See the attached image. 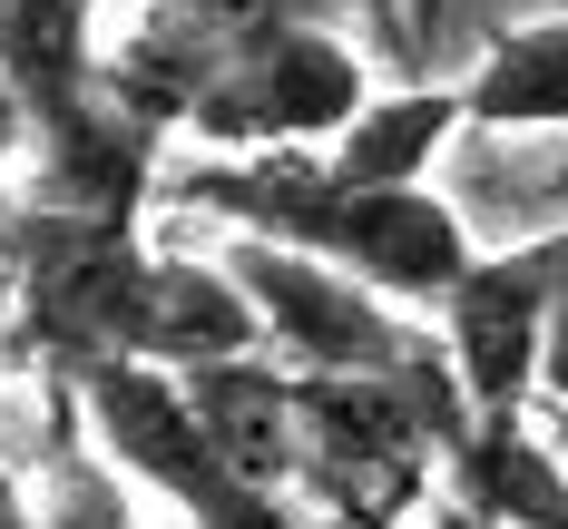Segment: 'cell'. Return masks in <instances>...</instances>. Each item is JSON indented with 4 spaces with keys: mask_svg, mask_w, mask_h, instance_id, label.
Instances as JSON below:
<instances>
[{
    "mask_svg": "<svg viewBox=\"0 0 568 529\" xmlns=\"http://www.w3.org/2000/svg\"><path fill=\"white\" fill-rule=\"evenodd\" d=\"M452 138H460V99L452 89H383V99H363V109L314 147V167L334 176V186H422Z\"/></svg>",
    "mask_w": 568,
    "mask_h": 529,
    "instance_id": "7c38bea8",
    "label": "cell"
},
{
    "mask_svg": "<svg viewBox=\"0 0 568 529\" xmlns=\"http://www.w3.org/2000/svg\"><path fill=\"white\" fill-rule=\"evenodd\" d=\"M0 285H10V344L30 353V373L50 393H69L89 363H128L148 245H138V226L0 196Z\"/></svg>",
    "mask_w": 568,
    "mask_h": 529,
    "instance_id": "3957f363",
    "label": "cell"
},
{
    "mask_svg": "<svg viewBox=\"0 0 568 529\" xmlns=\"http://www.w3.org/2000/svg\"><path fill=\"white\" fill-rule=\"evenodd\" d=\"M363 99H373V79H363V59L343 50L334 30H275L265 50L226 59L196 89L186 138L216 147V157H245V147H324Z\"/></svg>",
    "mask_w": 568,
    "mask_h": 529,
    "instance_id": "52a82bcc",
    "label": "cell"
},
{
    "mask_svg": "<svg viewBox=\"0 0 568 529\" xmlns=\"http://www.w3.org/2000/svg\"><path fill=\"white\" fill-rule=\"evenodd\" d=\"M568 285V226L500 245V255H470L460 285L432 304L442 314V363H452L470 421H510L539 393V334H549V304Z\"/></svg>",
    "mask_w": 568,
    "mask_h": 529,
    "instance_id": "8992f818",
    "label": "cell"
},
{
    "mask_svg": "<svg viewBox=\"0 0 568 529\" xmlns=\"http://www.w3.org/2000/svg\"><path fill=\"white\" fill-rule=\"evenodd\" d=\"M0 79L30 128L69 118L99 89V30L79 0H0Z\"/></svg>",
    "mask_w": 568,
    "mask_h": 529,
    "instance_id": "4fadbf2b",
    "label": "cell"
},
{
    "mask_svg": "<svg viewBox=\"0 0 568 529\" xmlns=\"http://www.w3.org/2000/svg\"><path fill=\"white\" fill-rule=\"evenodd\" d=\"M158 196H176V206H196L235 235L294 245V255L353 275L363 294H383L402 314H432L460 285V265L480 255L470 226L432 186H334L314 167V147H245V157L196 147V157L158 167Z\"/></svg>",
    "mask_w": 568,
    "mask_h": 529,
    "instance_id": "6da1fadb",
    "label": "cell"
},
{
    "mask_svg": "<svg viewBox=\"0 0 568 529\" xmlns=\"http://www.w3.org/2000/svg\"><path fill=\"white\" fill-rule=\"evenodd\" d=\"M452 99H460V128H568V10L500 30Z\"/></svg>",
    "mask_w": 568,
    "mask_h": 529,
    "instance_id": "5bb4252c",
    "label": "cell"
},
{
    "mask_svg": "<svg viewBox=\"0 0 568 529\" xmlns=\"http://www.w3.org/2000/svg\"><path fill=\"white\" fill-rule=\"evenodd\" d=\"M294 403V470L284 490L314 500V529H412L432 500V461L470 431L442 344H422L393 373H284Z\"/></svg>",
    "mask_w": 568,
    "mask_h": 529,
    "instance_id": "7a4b0ae2",
    "label": "cell"
},
{
    "mask_svg": "<svg viewBox=\"0 0 568 529\" xmlns=\"http://www.w3.org/2000/svg\"><path fill=\"white\" fill-rule=\"evenodd\" d=\"M79 10H89V20H99V10H109V0H79Z\"/></svg>",
    "mask_w": 568,
    "mask_h": 529,
    "instance_id": "d6986e66",
    "label": "cell"
},
{
    "mask_svg": "<svg viewBox=\"0 0 568 529\" xmlns=\"http://www.w3.org/2000/svg\"><path fill=\"white\" fill-rule=\"evenodd\" d=\"M216 265L235 275L245 314H255V353H275L284 373H393V363H412V353L432 344L402 304L363 294L353 275L314 265V255H294V245L226 235Z\"/></svg>",
    "mask_w": 568,
    "mask_h": 529,
    "instance_id": "5b68a950",
    "label": "cell"
},
{
    "mask_svg": "<svg viewBox=\"0 0 568 529\" xmlns=\"http://www.w3.org/2000/svg\"><path fill=\"white\" fill-rule=\"evenodd\" d=\"M432 470H442V510H460L480 529H568V470L529 431V411L470 421Z\"/></svg>",
    "mask_w": 568,
    "mask_h": 529,
    "instance_id": "30bf717a",
    "label": "cell"
},
{
    "mask_svg": "<svg viewBox=\"0 0 568 529\" xmlns=\"http://www.w3.org/2000/svg\"><path fill=\"white\" fill-rule=\"evenodd\" d=\"M432 529H480V520H460V510H442V520H432Z\"/></svg>",
    "mask_w": 568,
    "mask_h": 529,
    "instance_id": "ac0fdd59",
    "label": "cell"
},
{
    "mask_svg": "<svg viewBox=\"0 0 568 529\" xmlns=\"http://www.w3.org/2000/svg\"><path fill=\"white\" fill-rule=\"evenodd\" d=\"M158 167H168V138L138 128L128 109H109L99 89L69 118L30 128V206H59V216H99V226H138L148 196H158Z\"/></svg>",
    "mask_w": 568,
    "mask_h": 529,
    "instance_id": "ba28073f",
    "label": "cell"
},
{
    "mask_svg": "<svg viewBox=\"0 0 568 529\" xmlns=\"http://www.w3.org/2000/svg\"><path fill=\"white\" fill-rule=\"evenodd\" d=\"M69 403L89 411V421H79L89 451H99L118 480L176 500L186 529H314L304 510H284L275 490H245V480L206 451V431L176 403V373H158V363H89V373L69 383Z\"/></svg>",
    "mask_w": 568,
    "mask_h": 529,
    "instance_id": "277c9868",
    "label": "cell"
},
{
    "mask_svg": "<svg viewBox=\"0 0 568 529\" xmlns=\"http://www.w3.org/2000/svg\"><path fill=\"white\" fill-rule=\"evenodd\" d=\"M30 147V118H20V99H10V79H0V167Z\"/></svg>",
    "mask_w": 568,
    "mask_h": 529,
    "instance_id": "e0dca14e",
    "label": "cell"
},
{
    "mask_svg": "<svg viewBox=\"0 0 568 529\" xmlns=\"http://www.w3.org/2000/svg\"><path fill=\"white\" fill-rule=\"evenodd\" d=\"M30 529H138L128 510V490H118V470L79 441V431H59V461H50V500L30 510Z\"/></svg>",
    "mask_w": 568,
    "mask_h": 529,
    "instance_id": "9a60e30c",
    "label": "cell"
},
{
    "mask_svg": "<svg viewBox=\"0 0 568 529\" xmlns=\"http://www.w3.org/2000/svg\"><path fill=\"white\" fill-rule=\"evenodd\" d=\"M539 393L568 403V285H559V304H549V334H539Z\"/></svg>",
    "mask_w": 568,
    "mask_h": 529,
    "instance_id": "2e32d148",
    "label": "cell"
},
{
    "mask_svg": "<svg viewBox=\"0 0 568 529\" xmlns=\"http://www.w3.org/2000/svg\"><path fill=\"white\" fill-rule=\"evenodd\" d=\"M216 353H255V314H245L235 275L226 265H186V255H148V294H138V344H128V363L186 373V363H216Z\"/></svg>",
    "mask_w": 568,
    "mask_h": 529,
    "instance_id": "8fae6325",
    "label": "cell"
},
{
    "mask_svg": "<svg viewBox=\"0 0 568 529\" xmlns=\"http://www.w3.org/2000/svg\"><path fill=\"white\" fill-rule=\"evenodd\" d=\"M176 403L206 431V451L245 480V490H275L294 470V403H284V363L275 353H216V363H186L176 373Z\"/></svg>",
    "mask_w": 568,
    "mask_h": 529,
    "instance_id": "9c48e42d",
    "label": "cell"
}]
</instances>
